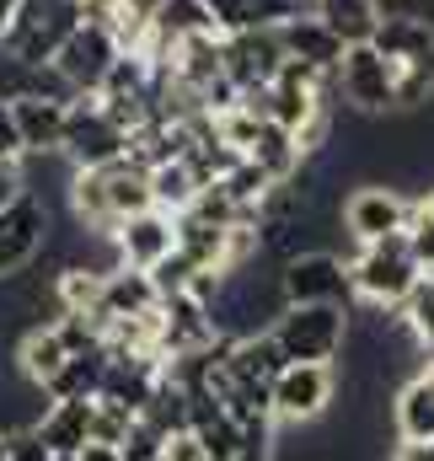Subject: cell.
I'll return each mask as SVG.
<instances>
[{
	"mask_svg": "<svg viewBox=\"0 0 434 461\" xmlns=\"http://www.w3.org/2000/svg\"><path fill=\"white\" fill-rule=\"evenodd\" d=\"M274 38H279L285 59H301V65H312V70H322V76H332L338 59H343V43L327 32L312 11H301V16H290L285 27H274Z\"/></svg>",
	"mask_w": 434,
	"mask_h": 461,
	"instance_id": "obj_19",
	"label": "cell"
},
{
	"mask_svg": "<svg viewBox=\"0 0 434 461\" xmlns=\"http://www.w3.org/2000/svg\"><path fill=\"white\" fill-rule=\"evenodd\" d=\"M92 413H97V397H81V402H49V413L32 424L38 440L49 446V456H81L92 446Z\"/></svg>",
	"mask_w": 434,
	"mask_h": 461,
	"instance_id": "obj_18",
	"label": "cell"
},
{
	"mask_svg": "<svg viewBox=\"0 0 434 461\" xmlns=\"http://www.w3.org/2000/svg\"><path fill=\"white\" fill-rule=\"evenodd\" d=\"M161 456H167V461H210L194 429H172V435H167V451H161Z\"/></svg>",
	"mask_w": 434,
	"mask_h": 461,
	"instance_id": "obj_30",
	"label": "cell"
},
{
	"mask_svg": "<svg viewBox=\"0 0 434 461\" xmlns=\"http://www.w3.org/2000/svg\"><path fill=\"white\" fill-rule=\"evenodd\" d=\"M81 22H86V5L76 0H22L0 32V59L11 70H49V59Z\"/></svg>",
	"mask_w": 434,
	"mask_h": 461,
	"instance_id": "obj_2",
	"label": "cell"
},
{
	"mask_svg": "<svg viewBox=\"0 0 434 461\" xmlns=\"http://www.w3.org/2000/svg\"><path fill=\"white\" fill-rule=\"evenodd\" d=\"M306 11L322 22L343 49L370 43V38H375V27H381V0H312Z\"/></svg>",
	"mask_w": 434,
	"mask_h": 461,
	"instance_id": "obj_21",
	"label": "cell"
},
{
	"mask_svg": "<svg viewBox=\"0 0 434 461\" xmlns=\"http://www.w3.org/2000/svg\"><path fill=\"white\" fill-rule=\"evenodd\" d=\"M22 134H16V118H11V103L0 97V161H22Z\"/></svg>",
	"mask_w": 434,
	"mask_h": 461,
	"instance_id": "obj_31",
	"label": "cell"
},
{
	"mask_svg": "<svg viewBox=\"0 0 434 461\" xmlns=\"http://www.w3.org/2000/svg\"><path fill=\"white\" fill-rule=\"evenodd\" d=\"M54 461H76V456H54Z\"/></svg>",
	"mask_w": 434,
	"mask_h": 461,
	"instance_id": "obj_38",
	"label": "cell"
},
{
	"mask_svg": "<svg viewBox=\"0 0 434 461\" xmlns=\"http://www.w3.org/2000/svg\"><path fill=\"white\" fill-rule=\"evenodd\" d=\"M76 5H86V0H76Z\"/></svg>",
	"mask_w": 434,
	"mask_h": 461,
	"instance_id": "obj_39",
	"label": "cell"
},
{
	"mask_svg": "<svg viewBox=\"0 0 434 461\" xmlns=\"http://www.w3.org/2000/svg\"><path fill=\"white\" fill-rule=\"evenodd\" d=\"M108 236H113V247H118V263H123V268H145V274H150V268L177 247V221L161 215V210H140V215L118 221Z\"/></svg>",
	"mask_w": 434,
	"mask_h": 461,
	"instance_id": "obj_14",
	"label": "cell"
},
{
	"mask_svg": "<svg viewBox=\"0 0 434 461\" xmlns=\"http://www.w3.org/2000/svg\"><path fill=\"white\" fill-rule=\"evenodd\" d=\"M424 279L419 258L408 252V236H381L370 247H359V258L348 263V285L359 301H370L375 312H402V301L413 295V285Z\"/></svg>",
	"mask_w": 434,
	"mask_h": 461,
	"instance_id": "obj_3",
	"label": "cell"
},
{
	"mask_svg": "<svg viewBox=\"0 0 434 461\" xmlns=\"http://www.w3.org/2000/svg\"><path fill=\"white\" fill-rule=\"evenodd\" d=\"M354 285H348V263L332 252H295L279 268V301L285 306H348Z\"/></svg>",
	"mask_w": 434,
	"mask_h": 461,
	"instance_id": "obj_7",
	"label": "cell"
},
{
	"mask_svg": "<svg viewBox=\"0 0 434 461\" xmlns=\"http://www.w3.org/2000/svg\"><path fill=\"white\" fill-rule=\"evenodd\" d=\"M268 333L290 365H332L348 344V312L343 306H279Z\"/></svg>",
	"mask_w": 434,
	"mask_h": 461,
	"instance_id": "obj_4",
	"label": "cell"
},
{
	"mask_svg": "<svg viewBox=\"0 0 434 461\" xmlns=\"http://www.w3.org/2000/svg\"><path fill=\"white\" fill-rule=\"evenodd\" d=\"M370 43L397 70V108H424L434 97V22L419 11H381Z\"/></svg>",
	"mask_w": 434,
	"mask_h": 461,
	"instance_id": "obj_1",
	"label": "cell"
},
{
	"mask_svg": "<svg viewBox=\"0 0 434 461\" xmlns=\"http://www.w3.org/2000/svg\"><path fill=\"white\" fill-rule=\"evenodd\" d=\"M161 306V295H156V279L145 274V268H108V279H103V301L86 312L92 322H97V333L108 339L113 322H123V317H145V312H156Z\"/></svg>",
	"mask_w": 434,
	"mask_h": 461,
	"instance_id": "obj_15",
	"label": "cell"
},
{
	"mask_svg": "<svg viewBox=\"0 0 434 461\" xmlns=\"http://www.w3.org/2000/svg\"><path fill=\"white\" fill-rule=\"evenodd\" d=\"M0 461H5V429H0Z\"/></svg>",
	"mask_w": 434,
	"mask_h": 461,
	"instance_id": "obj_37",
	"label": "cell"
},
{
	"mask_svg": "<svg viewBox=\"0 0 434 461\" xmlns=\"http://www.w3.org/2000/svg\"><path fill=\"white\" fill-rule=\"evenodd\" d=\"M204 194V183L194 177V167L183 161V156H172V161H161V167H150V210H161V215H188L194 210V199Z\"/></svg>",
	"mask_w": 434,
	"mask_h": 461,
	"instance_id": "obj_23",
	"label": "cell"
},
{
	"mask_svg": "<svg viewBox=\"0 0 434 461\" xmlns=\"http://www.w3.org/2000/svg\"><path fill=\"white\" fill-rule=\"evenodd\" d=\"M16 5H22V0H0V32H5V22L16 16Z\"/></svg>",
	"mask_w": 434,
	"mask_h": 461,
	"instance_id": "obj_35",
	"label": "cell"
},
{
	"mask_svg": "<svg viewBox=\"0 0 434 461\" xmlns=\"http://www.w3.org/2000/svg\"><path fill=\"white\" fill-rule=\"evenodd\" d=\"M5 461H54V456L38 440V429L27 424V429H5Z\"/></svg>",
	"mask_w": 434,
	"mask_h": 461,
	"instance_id": "obj_29",
	"label": "cell"
},
{
	"mask_svg": "<svg viewBox=\"0 0 434 461\" xmlns=\"http://www.w3.org/2000/svg\"><path fill=\"white\" fill-rule=\"evenodd\" d=\"M16 359H22V375H27L32 386H49V375L70 359V348L59 344V333L43 322V328H32V333L22 339V354H16Z\"/></svg>",
	"mask_w": 434,
	"mask_h": 461,
	"instance_id": "obj_26",
	"label": "cell"
},
{
	"mask_svg": "<svg viewBox=\"0 0 434 461\" xmlns=\"http://www.w3.org/2000/svg\"><path fill=\"white\" fill-rule=\"evenodd\" d=\"M392 461H434V440H402Z\"/></svg>",
	"mask_w": 434,
	"mask_h": 461,
	"instance_id": "obj_33",
	"label": "cell"
},
{
	"mask_svg": "<svg viewBox=\"0 0 434 461\" xmlns=\"http://www.w3.org/2000/svg\"><path fill=\"white\" fill-rule=\"evenodd\" d=\"M402 226H408V199L397 188H386V183H365V188H354L343 199V230L359 247H370L381 236H397Z\"/></svg>",
	"mask_w": 434,
	"mask_h": 461,
	"instance_id": "obj_12",
	"label": "cell"
},
{
	"mask_svg": "<svg viewBox=\"0 0 434 461\" xmlns=\"http://www.w3.org/2000/svg\"><path fill=\"white\" fill-rule=\"evenodd\" d=\"M76 461H123V451H118V446H97V440H92V446H86Z\"/></svg>",
	"mask_w": 434,
	"mask_h": 461,
	"instance_id": "obj_34",
	"label": "cell"
},
{
	"mask_svg": "<svg viewBox=\"0 0 434 461\" xmlns=\"http://www.w3.org/2000/svg\"><path fill=\"white\" fill-rule=\"evenodd\" d=\"M103 279H108V268H92V263H65L59 274H54V306L59 312H92L97 301H103Z\"/></svg>",
	"mask_w": 434,
	"mask_h": 461,
	"instance_id": "obj_25",
	"label": "cell"
},
{
	"mask_svg": "<svg viewBox=\"0 0 434 461\" xmlns=\"http://www.w3.org/2000/svg\"><path fill=\"white\" fill-rule=\"evenodd\" d=\"M49 247V204L38 194H22L0 210V279L22 274Z\"/></svg>",
	"mask_w": 434,
	"mask_h": 461,
	"instance_id": "obj_10",
	"label": "cell"
},
{
	"mask_svg": "<svg viewBox=\"0 0 434 461\" xmlns=\"http://www.w3.org/2000/svg\"><path fill=\"white\" fill-rule=\"evenodd\" d=\"M392 424H397V440H434V365L392 397Z\"/></svg>",
	"mask_w": 434,
	"mask_h": 461,
	"instance_id": "obj_22",
	"label": "cell"
},
{
	"mask_svg": "<svg viewBox=\"0 0 434 461\" xmlns=\"http://www.w3.org/2000/svg\"><path fill=\"white\" fill-rule=\"evenodd\" d=\"M220 59H225V81L236 86V97H252V92H268V81L285 65V49L274 32H231L220 38Z\"/></svg>",
	"mask_w": 434,
	"mask_h": 461,
	"instance_id": "obj_11",
	"label": "cell"
},
{
	"mask_svg": "<svg viewBox=\"0 0 434 461\" xmlns=\"http://www.w3.org/2000/svg\"><path fill=\"white\" fill-rule=\"evenodd\" d=\"M161 461H167V456H161Z\"/></svg>",
	"mask_w": 434,
	"mask_h": 461,
	"instance_id": "obj_41",
	"label": "cell"
},
{
	"mask_svg": "<svg viewBox=\"0 0 434 461\" xmlns=\"http://www.w3.org/2000/svg\"><path fill=\"white\" fill-rule=\"evenodd\" d=\"M290 359L279 354L274 333H236L231 354L220 365V381H241V386H274V375L285 370Z\"/></svg>",
	"mask_w": 434,
	"mask_h": 461,
	"instance_id": "obj_17",
	"label": "cell"
},
{
	"mask_svg": "<svg viewBox=\"0 0 434 461\" xmlns=\"http://www.w3.org/2000/svg\"><path fill=\"white\" fill-rule=\"evenodd\" d=\"M332 86H338L343 103H354L359 113H386V108H397V70H392L386 54H375V43L343 49L338 70H332Z\"/></svg>",
	"mask_w": 434,
	"mask_h": 461,
	"instance_id": "obj_8",
	"label": "cell"
},
{
	"mask_svg": "<svg viewBox=\"0 0 434 461\" xmlns=\"http://www.w3.org/2000/svg\"><path fill=\"white\" fill-rule=\"evenodd\" d=\"M306 5H312V0H306Z\"/></svg>",
	"mask_w": 434,
	"mask_h": 461,
	"instance_id": "obj_40",
	"label": "cell"
},
{
	"mask_svg": "<svg viewBox=\"0 0 434 461\" xmlns=\"http://www.w3.org/2000/svg\"><path fill=\"white\" fill-rule=\"evenodd\" d=\"M103 5H113V0H86V11H103Z\"/></svg>",
	"mask_w": 434,
	"mask_h": 461,
	"instance_id": "obj_36",
	"label": "cell"
},
{
	"mask_svg": "<svg viewBox=\"0 0 434 461\" xmlns=\"http://www.w3.org/2000/svg\"><path fill=\"white\" fill-rule=\"evenodd\" d=\"M118 54H123V49H118V38L108 32V22L86 16V22L59 43V54L49 59V76L59 81L65 97H97V86L108 81V70H113Z\"/></svg>",
	"mask_w": 434,
	"mask_h": 461,
	"instance_id": "obj_5",
	"label": "cell"
},
{
	"mask_svg": "<svg viewBox=\"0 0 434 461\" xmlns=\"http://www.w3.org/2000/svg\"><path fill=\"white\" fill-rule=\"evenodd\" d=\"M402 328H408V333L434 354V268L413 285V295L402 301Z\"/></svg>",
	"mask_w": 434,
	"mask_h": 461,
	"instance_id": "obj_27",
	"label": "cell"
},
{
	"mask_svg": "<svg viewBox=\"0 0 434 461\" xmlns=\"http://www.w3.org/2000/svg\"><path fill=\"white\" fill-rule=\"evenodd\" d=\"M103 370H108V344L86 348V354H70L54 375H49V397L54 402H81V397H97L103 392Z\"/></svg>",
	"mask_w": 434,
	"mask_h": 461,
	"instance_id": "obj_24",
	"label": "cell"
},
{
	"mask_svg": "<svg viewBox=\"0 0 434 461\" xmlns=\"http://www.w3.org/2000/svg\"><path fill=\"white\" fill-rule=\"evenodd\" d=\"M332 392H338L332 365H285L268 386L274 424H317L332 408Z\"/></svg>",
	"mask_w": 434,
	"mask_h": 461,
	"instance_id": "obj_9",
	"label": "cell"
},
{
	"mask_svg": "<svg viewBox=\"0 0 434 461\" xmlns=\"http://www.w3.org/2000/svg\"><path fill=\"white\" fill-rule=\"evenodd\" d=\"M27 188H22V161H0V210L11 204V199H22Z\"/></svg>",
	"mask_w": 434,
	"mask_h": 461,
	"instance_id": "obj_32",
	"label": "cell"
},
{
	"mask_svg": "<svg viewBox=\"0 0 434 461\" xmlns=\"http://www.w3.org/2000/svg\"><path fill=\"white\" fill-rule=\"evenodd\" d=\"M118 451H123V461H161V451H167V435H161L150 419H134Z\"/></svg>",
	"mask_w": 434,
	"mask_h": 461,
	"instance_id": "obj_28",
	"label": "cell"
},
{
	"mask_svg": "<svg viewBox=\"0 0 434 461\" xmlns=\"http://www.w3.org/2000/svg\"><path fill=\"white\" fill-rule=\"evenodd\" d=\"M247 161H252L268 183H295V177H301V167H306V156H301L295 134H290V129H279L274 118H263V123H258V140L247 145Z\"/></svg>",
	"mask_w": 434,
	"mask_h": 461,
	"instance_id": "obj_20",
	"label": "cell"
},
{
	"mask_svg": "<svg viewBox=\"0 0 434 461\" xmlns=\"http://www.w3.org/2000/svg\"><path fill=\"white\" fill-rule=\"evenodd\" d=\"M306 0H204V16L220 38L231 32H274L290 16H301Z\"/></svg>",
	"mask_w": 434,
	"mask_h": 461,
	"instance_id": "obj_16",
	"label": "cell"
},
{
	"mask_svg": "<svg viewBox=\"0 0 434 461\" xmlns=\"http://www.w3.org/2000/svg\"><path fill=\"white\" fill-rule=\"evenodd\" d=\"M5 103H11V118H16V134H22V150L27 156H59V145H65V113H70L65 97L11 92Z\"/></svg>",
	"mask_w": 434,
	"mask_h": 461,
	"instance_id": "obj_13",
	"label": "cell"
},
{
	"mask_svg": "<svg viewBox=\"0 0 434 461\" xmlns=\"http://www.w3.org/2000/svg\"><path fill=\"white\" fill-rule=\"evenodd\" d=\"M59 156H70L76 172H86V167H108V161H118V156H129V129H123L97 97H70Z\"/></svg>",
	"mask_w": 434,
	"mask_h": 461,
	"instance_id": "obj_6",
	"label": "cell"
}]
</instances>
